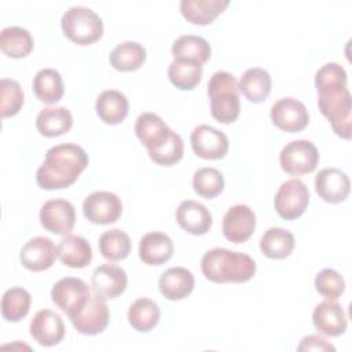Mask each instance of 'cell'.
<instances>
[{
    "instance_id": "6da1fadb",
    "label": "cell",
    "mask_w": 352,
    "mask_h": 352,
    "mask_svg": "<svg viewBox=\"0 0 352 352\" xmlns=\"http://www.w3.org/2000/svg\"><path fill=\"white\" fill-rule=\"evenodd\" d=\"M315 87L320 113L338 136L351 139L352 100L346 88L345 69L336 62L324 63L315 74Z\"/></svg>"
},
{
    "instance_id": "7a4b0ae2",
    "label": "cell",
    "mask_w": 352,
    "mask_h": 352,
    "mask_svg": "<svg viewBox=\"0 0 352 352\" xmlns=\"http://www.w3.org/2000/svg\"><path fill=\"white\" fill-rule=\"evenodd\" d=\"M88 166V154L74 143H63L48 148L36 173L37 184L44 190H59L73 184Z\"/></svg>"
},
{
    "instance_id": "3957f363",
    "label": "cell",
    "mask_w": 352,
    "mask_h": 352,
    "mask_svg": "<svg viewBox=\"0 0 352 352\" xmlns=\"http://www.w3.org/2000/svg\"><path fill=\"white\" fill-rule=\"evenodd\" d=\"M201 270L205 278L214 283H242L254 276L256 263L246 253L214 248L204 253Z\"/></svg>"
},
{
    "instance_id": "277c9868",
    "label": "cell",
    "mask_w": 352,
    "mask_h": 352,
    "mask_svg": "<svg viewBox=\"0 0 352 352\" xmlns=\"http://www.w3.org/2000/svg\"><path fill=\"white\" fill-rule=\"evenodd\" d=\"M208 95L210 98V114L223 124L234 122L241 110L238 95V82L228 72H216L208 82Z\"/></svg>"
},
{
    "instance_id": "5b68a950",
    "label": "cell",
    "mask_w": 352,
    "mask_h": 352,
    "mask_svg": "<svg viewBox=\"0 0 352 352\" xmlns=\"http://www.w3.org/2000/svg\"><path fill=\"white\" fill-rule=\"evenodd\" d=\"M60 26L67 38L78 45H88L99 40L103 34V22L91 8L73 6L60 19Z\"/></svg>"
},
{
    "instance_id": "8992f818",
    "label": "cell",
    "mask_w": 352,
    "mask_h": 352,
    "mask_svg": "<svg viewBox=\"0 0 352 352\" xmlns=\"http://www.w3.org/2000/svg\"><path fill=\"white\" fill-rule=\"evenodd\" d=\"M279 162L286 173L292 176H301L311 173L316 168L319 162V151L309 140H293L282 148Z\"/></svg>"
},
{
    "instance_id": "52a82bcc",
    "label": "cell",
    "mask_w": 352,
    "mask_h": 352,
    "mask_svg": "<svg viewBox=\"0 0 352 352\" xmlns=\"http://www.w3.org/2000/svg\"><path fill=\"white\" fill-rule=\"evenodd\" d=\"M309 204L308 187L298 179H289L278 188L274 206L276 213L285 220L300 217Z\"/></svg>"
},
{
    "instance_id": "ba28073f",
    "label": "cell",
    "mask_w": 352,
    "mask_h": 352,
    "mask_svg": "<svg viewBox=\"0 0 352 352\" xmlns=\"http://www.w3.org/2000/svg\"><path fill=\"white\" fill-rule=\"evenodd\" d=\"M104 300L106 298L98 294H91L87 304L80 311L69 316L78 333L85 336H96L107 327L110 314Z\"/></svg>"
},
{
    "instance_id": "9c48e42d",
    "label": "cell",
    "mask_w": 352,
    "mask_h": 352,
    "mask_svg": "<svg viewBox=\"0 0 352 352\" xmlns=\"http://www.w3.org/2000/svg\"><path fill=\"white\" fill-rule=\"evenodd\" d=\"M91 290L88 285L74 276L59 279L51 289V298L67 316L80 311L88 301Z\"/></svg>"
},
{
    "instance_id": "30bf717a",
    "label": "cell",
    "mask_w": 352,
    "mask_h": 352,
    "mask_svg": "<svg viewBox=\"0 0 352 352\" xmlns=\"http://www.w3.org/2000/svg\"><path fill=\"white\" fill-rule=\"evenodd\" d=\"M84 216L94 224H111L122 213V202L114 192L95 191L82 202Z\"/></svg>"
},
{
    "instance_id": "8fae6325",
    "label": "cell",
    "mask_w": 352,
    "mask_h": 352,
    "mask_svg": "<svg viewBox=\"0 0 352 352\" xmlns=\"http://www.w3.org/2000/svg\"><path fill=\"white\" fill-rule=\"evenodd\" d=\"M272 122L286 132H300L309 122L305 104L294 98H280L271 107Z\"/></svg>"
},
{
    "instance_id": "7c38bea8",
    "label": "cell",
    "mask_w": 352,
    "mask_h": 352,
    "mask_svg": "<svg viewBox=\"0 0 352 352\" xmlns=\"http://www.w3.org/2000/svg\"><path fill=\"white\" fill-rule=\"evenodd\" d=\"M41 226L56 235H67L76 223V210L66 199H50L40 209Z\"/></svg>"
},
{
    "instance_id": "4fadbf2b",
    "label": "cell",
    "mask_w": 352,
    "mask_h": 352,
    "mask_svg": "<svg viewBox=\"0 0 352 352\" xmlns=\"http://www.w3.org/2000/svg\"><path fill=\"white\" fill-rule=\"evenodd\" d=\"M190 140L194 153L205 160H220L228 151V138L226 133L206 124L195 126Z\"/></svg>"
},
{
    "instance_id": "5bb4252c",
    "label": "cell",
    "mask_w": 352,
    "mask_h": 352,
    "mask_svg": "<svg viewBox=\"0 0 352 352\" xmlns=\"http://www.w3.org/2000/svg\"><path fill=\"white\" fill-rule=\"evenodd\" d=\"M256 228V214L248 206L236 204L231 206L223 217V234L232 243H243Z\"/></svg>"
},
{
    "instance_id": "9a60e30c",
    "label": "cell",
    "mask_w": 352,
    "mask_h": 352,
    "mask_svg": "<svg viewBox=\"0 0 352 352\" xmlns=\"http://www.w3.org/2000/svg\"><path fill=\"white\" fill-rule=\"evenodd\" d=\"M128 278L124 268L116 264H102L92 272L91 286L95 294L103 298H116L126 289Z\"/></svg>"
},
{
    "instance_id": "2e32d148",
    "label": "cell",
    "mask_w": 352,
    "mask_h": 352,
    "mask_svg": "<svg viewBox=\"0 0 352 352\" xmlns=\"http://www.w3.org/2000/svg\"><path fill=\"white\" fill-rule=\"evenodd\" d=\"M315 190L318 195L330 204H338L348 198L351 182L345 172L338 168H324L315 177Z\"/></svg>"
},
{
    "instance_id": "e0dca14e",
    "label": "cell",
    "mask_w": 352,
    "mask_h": 352,
    "mask_svg": "<svg viewBox=\"0 0 352 352\" xmlns=\"http://www.w3.org/2000/svg\"><path fill=\"white\" fill-rule=\"evenodd\" d=\"M30 336L43 346L58 345L65 337V324L59 314L51 309L38 311L29 326Z\"/></svg>"
},
{
    "instance_id": "ac0fdd59",
    "label": "cell",
    "mask_w": 352,
    "mask_h": 352,
    "mask_svg": "<svg viewBox=\"0 0 352 352\" xmlns=\"http://www.w3.org/2000/svg\"><path fill=\"white\" fill-rule=\"evenodd\" d=\"M56 248L47 236H34L29 239L21 249V263L29 271L48 270L56 258Z\"/></svg>"
},
{
    "instance_id": "d6986e66",
    "label": "cell",
    "mask_w": 352,
    "mask_h": 352,
    "mask_svg": "<svg viewBox=\"0 0 352 352\" xmlns=\"http://www.w3.org/2000/svg\"><path fill=\"white\" fill-rule=\"evenodd\" d=\"M315 329L329 337H338L346 329V315L336 300H324L319 302L312 314Z\"/></svg>"
},
{
    "instance_id": "ffe728a7",
    "label": "cell",
    "mask_w": 352,
    "mask_h": 352,
    "mask_svg": "<svg viewBox=\"0 0 352 352\" xmlns=\"http://www.w3.org/2000/svg\"><path fill=\"white\" fill-rule=\"evenodd\" d=\"M135 132L147 151L161 147L172 136L173 131L154 113H142L135 122Z\"/></svg>"
},
{
    "instance_id": "44dd1931",
    "label": "cell",
    "mask_w": 352,
    "mask_h": 352,
    "mask_svg": "<svg viewBox=\"0 0 352 352\" xmlns=\"http://www.w3.org/2000/svg\"><path fill=\"white\" fill-rule=\"evenodd\" d=\"M176 221L188 234L204 235L212 227V214L205 205L186 199L176 209Z\"/></svg>"
},
{
    "instance_id": "7402d4cb",
    "label": "cell",
    "mask_w": 352,
    "mask_h": 352,
    "mask_svg": "<svg viewBox=\"0 0 352 352\" xmlns=\"http://www.w3.org/2000/svg\"><path fill=\"white\" fill-rule=\"evenodd\" d=\"M173 254L172 239L161 231H151L142 236L139 242V257L144 264L161 265Z\"/></svg>"
},
{
    "instance_id": "603a6c76",
    "label": "cell",
    "mask_w": 352,
    "mask_h": 352,
    "mask_svg": "<svg viewBox=\"0 0 352 352\" xmlns=\"http://www.w3.org/2000/svg\"><path fill=\"white\" fill-rule=\"evenodd\" d=\"M160 292L172 301L186 298L194 289V275L184 267L168 268L158 280Z\"/></svg>"
},
{
    "instance_id": "cb8c5ba5",
    "label": "cell",
    "mask_w": 352,
    "mask_h": 352,
    "mask_svg": "<svg viewBox=\"0 0 352 352\" xmlns=\"http://www.w3.org/2000/svg\"><path fill=\"white\" fill-rule=\"evenodd\" d=\"M56 254L65 265L70 268H84L92 260V248L85 238L67 234L59 241Z\"/></svg>"
},
{
    "instance_id": "d4e9b609",
    "label": "cell",
    "mask_w": 352,
    "mask_h": 352,
    "mask_svg": "<svg viewBox=\"0 0 352 352\" xmlns=\"http://www.w3.org/2000/svg\"><path fill=\"white\" fill-rule=\"evenodd\" d=\"M95 109L103 122L116 125L125 120L129 110V103L122 92L117 89H106L98 96Z\"/></svg>"
},
{
    "instance_id": "484cf974",
    "label": "cell",
    "mask_w": 352,
    "mask_h": 352,
    "mask_svg": "<svg viewBox=\"0 0 352 352\" xmlns=\"http://www.w3.org/2000/svg\"><path fill=\"white\" fill-rule=\"evenodd\" d=\"M230 4L228 0H182V15L194 25H208Z\"/></svg>"
},
{
    "instance_id": "4316f807",
    "label": "cell",
    "mask_w": 352,
    "mask_h": 352,
    "mask_svg": "<svg viewBox=\"0 0 352 352\" xmlns=\"http://www.w3.org/2000/svg\"><path fill=\"white\" fill-rule=\"evenodd\" d=\"M210 54L212 48L209 43L201 36L183 34L172 44V55L177 60H187L204 65L209 60Z\"/></svg>"
},
{
    "instance_id": "83f0119b",
    "label": "cell",
    "mask_w": 352,
    "mask_h": 352,
    "mask_svg": "<svg viewBox=\"0 0 352 352\" xmlns=\"http://www.w3.org/2000/svg\"><path fill=\"white\" fill-rule=\"evenodd\" d=\"M271 76L263 67L248 69L238 84V91L252 103L264 102L271 92Z\"/></svg>"
},
{
    "instance_id": "f1b7e54d",
    "label": "cell",
    "mask_w": 352,
    "mask_h": 352,
    "mask_svg": "<svg viewBox=\"0 0 352 352\" xmlns=\"http://www.w3.org/2000/svg\"><path fill=\"white\" fill-rule=\"evenodd\" d=\"M72 125L73 117L66 107H45L36 117L37 131L47 138L63 135Z\"/></svg>"
},
{
    "instance_id": "f546056e",
    "label": "cell",
    "mask_w": 352,
    "mask_h": 352,
    "mask_svg": "<svg viewBox=\"0 0 352 352\" xmlns=\"http://www.w3.org/2000/svg\"><path fill=\"white\" fill-rule=\"evenodd\" d=\"M294 249V235L280 227L268 228L260 239V250L268 258H286Z\"/></svg>"
},
{
    "instance_id": "4dcf8cb0",
    "label": "cell",
    "mask_w": 352,
    "mask_h": 352,
    "mask_svg": "<svg viewBox=\"0 0 352 352\" xmlns=\"http://www.w3.org/2000/svg\"><path fill=\"white\" fill-rule=\"evenodd\" d=\"M33 92L41 102L54 104L65 92L62 76L55 69H41L33 78Z\"/></svg>"
},
{
    "instance_id": "1f68e13d",
    "label": "cell",
    "mask_w": 352,
    "mask_h": 352,
    "mask_svg": "<svg viewBox=\"0 0 352 352\" xmlns=\"http://www.w3.org/2000/svg\"><path fill=\"white\" fill-rule=\"evenodd\" d=\"M160 315V307L154 300L140 297L131 304L128 311V322L135 330L146 333L158 324Z\"/></svg>"
},
{
    "instance_id": "d6a6232c",
    "label": "cell",
    "mask_w": 352,
    "mask_h": 352,
    "mask_svg": "<svg viewBox=\"0 0 352 352\" xmlns=\"http://www.w3.org/2000/svg\"><path fill=\"white\" fill-rule=\"evenodd\" d=\"M110 65L118 72L138 70L146 60V50L138 41H124L110 52Z\"/></svg>"
},
{
    "instance_id": "836d02e7",
    "label": "cell",
    "mask_w": 352,
    "mask_h": 352,
    "mask_svg": "<svg viewBox=\"0 0 352 352\" xmlns=\"http://www.w3.org/2000/svg\"><path fill=\"white\" fill-rule=\"evenodd\" d=\"M33 37L25 28L7 26L0 33V48L10 58H23L33 50Z\"/></svg>"
},
{
    "instance_id": "e575fe53",
    "label": "cell",
    "mask_w": 352,
    "mask_h": 352,
    "mask_svg": "<svg viewBox=\"0 0 352 352\" xmlns=\"http://www.w3.org/2000/svg\"><path fill=\"white\" fill-rule=\"evenodd\" d=\"M168 77L182 91L194 89L202 78V65L175 59L168 67Z\"/></svg>"
},
{
    "instance_id": "d590c367",
    "label": "cell",
    "mask_w": 352,
    "mask_h": 352,
    "mask_svg": "<svg viewBox=\"0 0 352 352\" xmlns=\"http://www.w3.org/2000/svg\"><path fill=\"white\" fill-rule=\"evenodd\" d=\"M30 293L23 287L8 289L1 298V315L8 322L23 319L30 308Z\"/></svg>"
},
{
    "instance_id": "8d00e7d4",
    "label": "cell",
    "mask_w": 352,
    "mask_h": 352,
    "mask_svg": "<svg viewBox=\"0 0 352 352\" xmlns=\"http://www.w3.org/2000/svg\"><path fill=\"white\" fill-rule=\"evenodd\" d=\"M99 250L110 261L124 260L131 252V238L118 228L104 231L99 238Z\"/></svg>"
},
{
    "instance_id": "74e56055",
    "label": "cell",
    "mask_w": 352,
    "mask_h": 352,
    "mask_svg": "<svg viewBox=\"0 0 352 352\" xmlns=\"http://www.w3.org/2000/svg\"><path fill=\"white\" fill-rule=\"evenodd\" d=\"M192 187L198 195L210 199L217 197L223 191L224 177L221 172L216 168H199L194 172Z\"/></svg>"
},
{
    "instance_id": "f35d334b",
    "label": "cell",
    "mask_w": 352,
    "mask_h": 352,
    "mask_svg": "<svg viewBox=\"0 0 352 352\" xmlns=\"http://www.w3.org/2000/svg\"><path fill=\"white\" fill-rule=\"evenodd\" d=\"M315 289L329 300H337L345 290V280L340 272L333 268H323L315 276Z\"/></svg>"
},
{
    "instance_id": "ab89813d",
    "label": "cell",
    "mask_w": 352,
    "mask_h": 352,
    "mask_svg": "<svg viewBox=\"0 0 352 352\" xmlns=\"http://www.w3.org/2000/svg\"><path fill=\"white\" fill-rule=\"evenodd\" d=\"M23 91L18 81L1 78V117L15 116L23 104Z\"/></svg>"
},
{
    "instance_id": "60d3db41",
    "label": "cell",
    "mask_w": 352,
    "mask_h": 352,
    "mask_svg": "<svg viewBox=\"0 0 352 352\" xmlns=\"http://www.w3.org/2000/svg\"><path fill=\"white\" fill-rule=\"evenodd\" d=\"M184 153V144L179 133L173 132L172 136L161 147L148 151V157L158 165L170 166L179 162Z\"/></svg>"
},
{
    "instance_id": "b9f144b4",
    "label": "cell",
    "mask_w": 352,
    "mask_h": 352,
    "mask_svg": "<svg viewBox=\"0 0 352 352\" xmlns=\"http://www.w3.org/2000/svg\"><path fill=\"white\" fill-rule=\"evenodd\" d=\"M298 351H331L334 352L336 348L327 342L324 338L319 337V336H305L300 345L297 346Z\"/></svg>"
}]
</instances>
